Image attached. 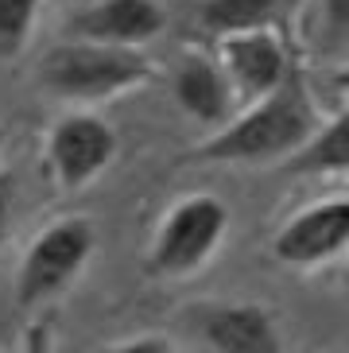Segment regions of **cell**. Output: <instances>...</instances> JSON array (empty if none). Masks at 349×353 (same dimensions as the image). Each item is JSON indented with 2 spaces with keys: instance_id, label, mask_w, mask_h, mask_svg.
<instances>
[{
  "instance_id": "obj_2",
  "label": "cell",
  "mask_w": 349,
  "mask_h": 353,
  "mask_svg": "<svg viewBox=\"0 0 349 353\" xmlns=\"http://www.w3.org/2000/svg\"><path fill=\"white\" fill-rule=\"evenodd\" d=\"M152 66L136 47L121 43H62L39 63V82L62 97H78V101H97V97L124 94L132 85L148 82Z\"/></svg>"
},
{
  "instance_id": "obj_11",
  "label": "cell",
  "mask_w": 349,
  "mask_h": 353,
  "mask_svg": "<svg viewBox=\"0 0 349 353\" xmlns=\"http://www.w3.org/2000/svg\"><path fill=\"white\" fill-rule=\"evenodd\" d=\"M288 4L291 0H202L198 20L214 35L257 32V28H268L272 20H279Z\"/></svg>"
},
{
  "instance_id": "obj_7",
  "label": "cell",
  "mask_w": 349,
  "mask_h": 353,
  "mask_svg": "<svg viewBox=\"0 0 349 353\" xmlns=\"http://www.w3.org/2000/svg\"><path fill=\"white\" fill-rule=\"evenodd\" d=\"M221 70H226V78L241 94L257 101V97L272 94L288 78L291 66H288L283 43L268 28H257V32L221 35Z\"/></svg>"
},
{
  "instance_id": "obj_8",
  "label": "cell",
  "mask_w": 349,
  "mask_h": 353,
  "mask_svg": "<svg viewBox=\"0 0 349 353\" xmlns=\"http://www.w3.org/2000/svg\"><path fill=\"white\" fill-rule=\"evenodd\" d=\"M163 23L167 16L155 0H97L74 16L70 32L82 39L132 47V43H148L152 35H159Z\"/></svg>"
},
{
  "instance_id": "obj_6",
  "label": "cell",
  "mask_w": 349,
  "mask_h": 353,
  "mask_svg": "<svg viewBox=\"0 0 349 353\" xmlns=\"http://www.w3.org/2000/svg\"><path fill=\"white\" fill-rule=\"evenodd\" d=\"M346 241H349V202L330 198V202H319V206L295 214L276 233L272 249L283 264L310 268V264H326V260L341 256Z\"/></svg>"
},
{
  "instance_id": "obj_13",
  "label": "cell",
  "mask_w": 349,
  "mask_h": 353,
  "mask_svg": "<svg viewBox=\"0 0 349 353\" xmlns=\"http://www.w3.org/2000/svg\"><path fill=\"white\" fill-rule=\"evenodd\" d=\"M39 0H0V54H16L35 23Z\"/></svg>"
},
{
  "instance_id": "obj_10",
  "label": "cell",
  "mask_w": 349,
  "mask_h": 353,
  "mask_svg": "<svg viewBox=\"0 0 349 353\" xmlns=\"http://www.w3.org/2000/svg\"><path fill=\"white\" fill-rule=\"evenodd\" d=\"M202 338L217 353H276V322L260 307H217L202 319Z\"/></svg>"
},
{
  "instance_id": "obj_3",
  "label": "cell",
  "mask_w": 349,
  "mask_h": 353,
  "mask_svg": "<svg viewBox=\"0 0 349 353\" xmlns=\"http://www.w3.org/2000/svg\"><path fill=\"white\" fill-rule=\"evenodd\" d=\"M229 225V214L217 198H186L171 210L155 233L152 245V264L155 272L167 276H183V272L202 268L214 256V249L221 245V233Z\"/></svg>"
},
{
  "instance_id": "obj_9",
  "label": "cell",
  "mask_w": 349,
  "mask_h": 353,
  "mask_svg": "<svg viewBox=\"0 0 349 353\" xmlns=\"http://www.w3.org/2000/svg\"><path fill=\"white\" fill-rule=\"evenodd\" d=\"M174 97L202 125H226L229 109H233V90H229L226 70L198 54L174 66Z\"/></svg>"
},
{
  "instance_id": "obj_1",
  "label": "cell",
  "mask_w": 349,
  "mask_h": 353,
  "mask_svg": "<svg viewBox=\"0 0 349 353\" xmlns=\"http://www.w3.org/2000/svg\"><path fill=\"white\" fill-rule=\"evenodd\" d=\"M310 97L299 78H283L272 94L257 97V105L245 117H237L217 136H210L195 156L206 163H252L295 152L310 136Z\"/></svg>"
},
{
  "instance_id": "obj_16",
  "label": "cell",
  "mask_w": 349,
  "mask_h": 353,
  "mask_svg": "<svg viewBox=\"0 0 349 353\" xmlns=\"http://www.w3.org/2000/svg\"><path fill=\"white\" fill-rule=\"evenodd\" d=\"M0 144H4V132H0Z\"/></svg>"
},
{
  "instance_id": "obj_14",
  "label": "cell",
  "mask_w": 349,
  "mask_h": 353,
  "mask_svg": "<svg viewBox=\"0 0 349 353\" xmlns=\"http://www.w3.org/2000/svg\"><path fill=\"white\" fill-rule=\"evenodd\" d=\"M322 39L346 51L349 39V0H322Z\"/></svg>"
},
{
  "instance_id": "obj_4",
  "label": "cell",
  "mask_w": 349,
  "mask_h": 353,
  "mask_svg": "<svg viewBox=\"0 0 349 353\" xmlns=\"http://www.w3.org/2000/svg\"><path fill=\"white\" fill-rule=\"evenodd\" d=\"M93 252V225L86 218H66L54 221L23 256L20 268V303H43L54 291H62L66 283L82 272V264Z\"/></svg>"
},
{
  "instance_id": "obj_15",
  "label": "cell",
  "mask_w": 349,
  "mask_h": 353,
  "mask_svg": "<svg viewBox=\"0 0 349 353\" xmlns=\"http://www.w3.org/2000/svg\"><path fill=\"white\" fill-rule=\"evenodd\" d=\"M8 214H12V183L0 179V245H4V229H8Z\"/></svg>"
},
{
  "instance_id": "obj_5",
  "label": "cell",
  "mask_w": 349,
  "mask_h": 353,
  "mask_svg": "<svg viewBox=\"0 0 349 353\" xmlns=\"http://www.w3.org/2000/svg\"><path fill=\"white\" fill-rule=\"evenodd\" d=\"M117 156V132L90 113H70L51 128L47 159L62 187H82L93 175H101Z\"/></svg>"
},
{
  "instance_id": "obj_12",
  "label": "cell",
  "mask_w": 349,
  "mask_h": 353,
  "mask_svg": "<svg viewBox=\"0 0 349 353\" xmlns=\"http://www.w3.org/2000/svg\"><path fill=\"white\" fill-rule=\"evenodd\" d=\"M291 156V171H299V175H319V171H334V175H341L349 167V117L338 113V121L330 128H322L319 136H307L303 144L295 148V152H288Z\"/></svg>"
}]
</instances>
